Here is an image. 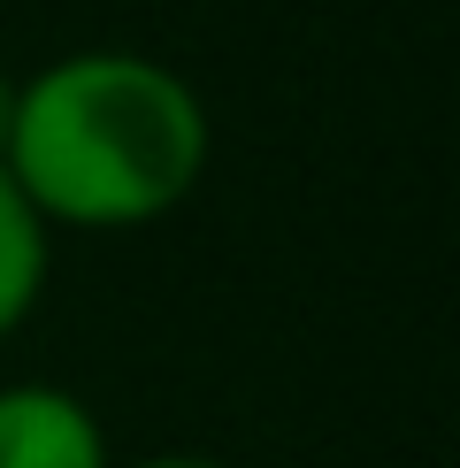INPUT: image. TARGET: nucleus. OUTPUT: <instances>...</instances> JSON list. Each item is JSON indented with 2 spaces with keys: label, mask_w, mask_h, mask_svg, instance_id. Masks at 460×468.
<instances>
[{
  "label": "nucleus",
  "mask_w": 460,
  "mask_h": 468,
  "mask_svg": "<svg viewBox=\"0 0 460 468\" xmlns=\"http://www.w3.org/2000/svg\"><path fill=\"white\" fill-rule=\"evenodd\" d=\"M131 468H223V461H207V453H146V461H131Z\"/></svg>",
  "instance_id": "20e7f679"
},
{
  "label": "nucleus",
  "mask_w": 460,
  "mask_h": 468,
  "mask_svg": "<svg viewBox=\"0 0 460 468\" xmlns=\"http://www.w3.org/2000/svg\"><path fill=\"white\" fill-rule=\"evenodd\" d=\"M0 468H115L108 431L69 384H0Z\"/></svg>",
  "instance_id": "f03ea898"
},
{
  "label": "nucleus",
  "mask_w": 460,
  "mask_h": 468,
  "mask_svg": "<svg viewBox=\"0 0 460 468\" xmlns=\"http://www.w3.org/2000/svg\"><path fill=\"white\" fill-rule=\"evenodd\" d=\"M215 115L184 69L131 47H77L16 77L0 177L47 230H146L200 192Z\"/></svg>",
  "instance_id": "f257e3e1"
},
{
  "label": "nucleus",
  "mask_w": 460,
  "mask_h": 468,
  "mask_svg": "<svg viewBox=\"0 0 460 468\" xmlns=\"http://www.w3.org/2000/svg\"><path fill=\"white\" fill-rule=\"evenodd\" d=\"M47 277H54V230L0 177V346L31 323V307L47 300Z\"/></svg>",
  "instance_id": "7ed1b4c3"
},
{
  "label": "nucleus",
  "mask_w": 460,
  "mask_h": 468,
  "mask_svg": "<svg viewBox=\"0 0 460 468\" xmlns=\"http://www.w3.org/2000/svg\"><path fill=\"white\" fill-rule=\"evenodd\" d=\"M8 115H16V77L0 69V146H8Z\"/></svg>",
  "instance_id": "39448f33"
}]
</instances>
